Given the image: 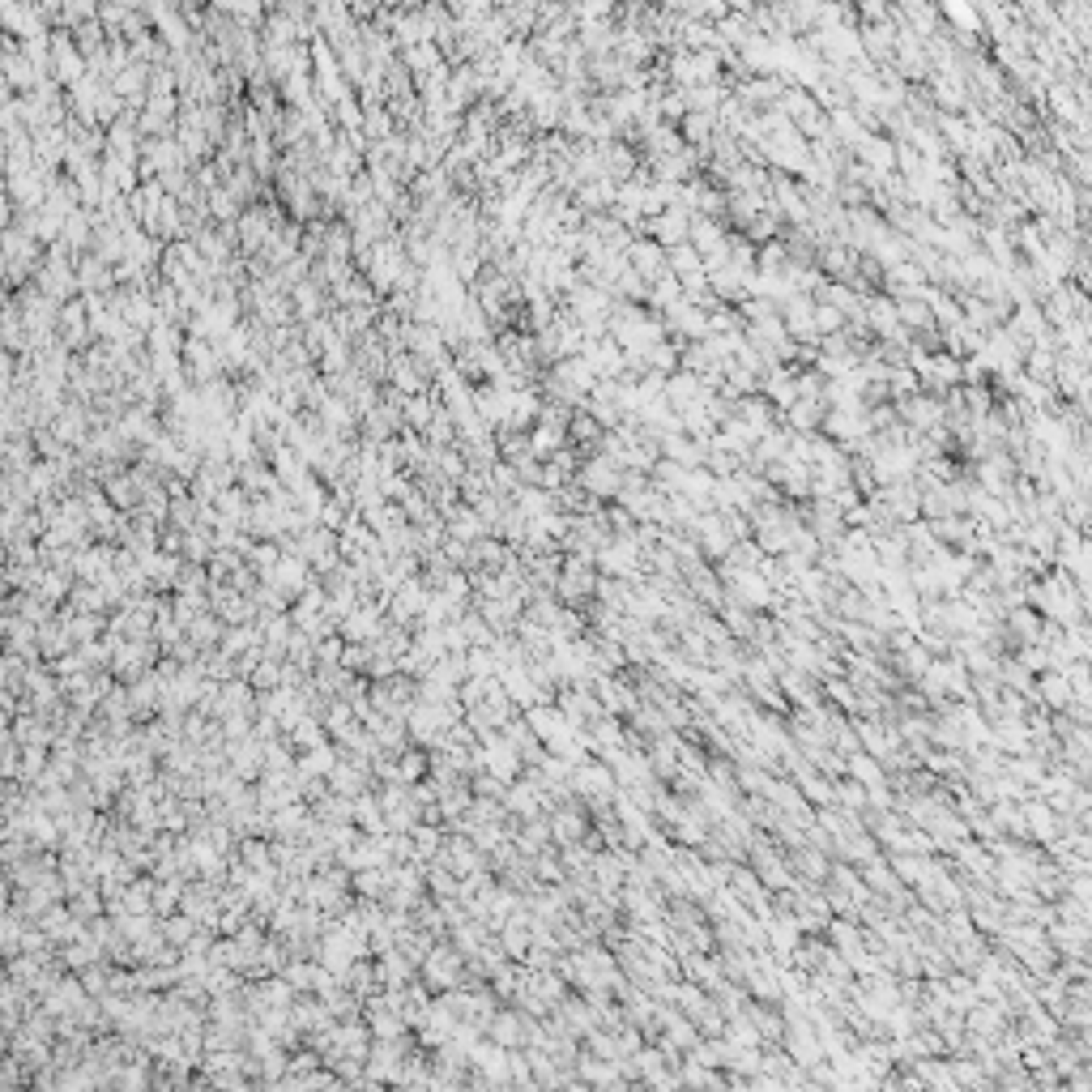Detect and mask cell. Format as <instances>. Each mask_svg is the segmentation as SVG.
I'll use <instances>...</instances> for the list:
<instances>
[{
    "label": "cell",
    "mask_w": 1092,
    "mask_h": 1092,
    "mask_svg": "<svg viewBox=\"0 0 1092 1092\" xmlns=\"http://www.w3.org/2000/svg\"><path fill=\"white\" fill-rule=\"evenodd\" d=\"M969 1029L977 1037H998L1003 1033V1007H973L969 1011Z\"/></svg>",
    "instance_id": "1"
},
{
    "label": "cell",
    "mask_w": 1092,
    "mask_h": 1092,
    "mask_svg": "<svg viewBox=\"0 0 1092 1092\" xmlns=\"http://www.w3.org/2000/svg\"><path fill=\"white\" fill-rule=\"evenodd\" d=\"M1041 696H1046L1050 709H1067V704H1071V688H1067L1063 666H1058V674H1046V678H1041Z\"/></svg>",
    "instance_id": "2"
},
{
    "label": "cell",
    "mask_w": 1092,
    "mask_h": 1092,
    "mask_svg": "<svg viewBox=\"0 0 1092 1092\" xmlns=\"http://www.w3.org/2000/svg\"><path fill=\"white\" fill-rule=\"evenodd\" d=\"M1011 632L1024 636V640H1033V636H1037V614H1033V610H1015V614H1011Z\"/></svg>",
    "instance_id": "3"
}]
</instances>
